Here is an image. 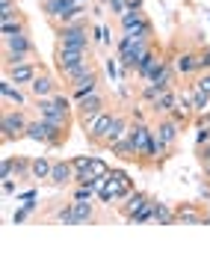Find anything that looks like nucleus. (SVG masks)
<instances>
[{
	"mask_svg": "<svg viewBox=\"0 0 210 261\" xmlns=\"http://www.w3.org/2000/svg\"><path fill=\"white\" fill-rule=\"evenodd\" d=\"M154 45H157L154 36L122 33V39H118V45H115V60H118V65H122V71H125V74H133V71H136V63H139Z\"/></svg>",
	"mask_w": 210,
	"mask_h": 261,
	"instance_id": "obj_1",
	"label": "nucleus"
},
{
	"mask_svg": "<svg viewBox=\"0 0 210 261\" xmlns=\"http://www.w3.org/2000/svg\"><path fill=\"white\" fill-rule=\"evenodd\" d=\"M36 113L39 119H48L53 125H63V128H71V122H74V101L68 95V89H59L56 95L50 98H36Z\"/></svg>",
	"mask_w": 210,
	"mask_h": 261,
	"instance_id": "obj_2",
	"label": "nucleus"
},
{
	"mask_svg": "<svg viewBox=\"0 0 210 261\" xmlns=\"http://www.w3.org/2000/svg\"><path fill=\"white\" fill-rule=\"evenodd\" d=\"M33 57H36V45H33V39H30V30L3 36V65L30 63Z\"/></svg>",
	"mask_w": 210,
	"mask_h": 261,
	"instance_id": "obj_3",
	"label": "nucleus"
},
{
	"mask_svg": "<svg viewBox=\"0 0 210 261\" xmlns=\"http://www.w3.org/2000/svg\"><path fill=\"white\" fill-rule=\"evenodd\" d=\"M30 116L24 107H3V116H0V137L3 143H15V140H27V128H30Z\"/></svg>",
	"mask_w": 210,
	"mask_h": 261,
	"instance_id": "obj_4",
	"label": "nucleus"
},
{
	"mask_svg": "<svg viewBox=\"0 0 210 261\" xmlns=\"http://www.w3.org/2000/svg\"><path fill=\"white\" fill-rule=\"evenodd\" d=\"M56 45H68V48H92V27L86 15L68 21L63 27H56Z\"/></svg>",
	"mask_w": 210,
	"mask_h": 261,
	"instance_id": "obj_5",
	"label": "nucleus"
},
{
	"mask_svg": "<svg viewBox=\"0 0 210 261\" xmlns=\"http://www.w3.org/2000/svg\"><path fill=\"white\" fill-rule=\"evenodd\" d=\"M42 12L48 15V21L56 30V27L83 15V0H42Z\"/></svg>",
	"mask_w": 210,
	"mask_h": 261,
	"instance_id": "obj_6",
	"label": "nucleus"
},
{
	"mask_svg": "<svg viewBox=\"0 0 210 261\" xmlns=\"http://www.w3.org/2000/svg\"><path fill=\"white\" fill-rule=\"evenodd\" d=\"M181 128H184V125L175 122L172 116H157V122H154V140H157V151H160L163 161L169 158V151H175Z\"/></svg>",
	"mask_w": 210,
	"mask_h": 261,
	"instance_id": "obj_7",
	"label": "nucleus"
},
{
	"mask_svg": "<svg viewBox=\"0 0 210 261\" xmlns=\"http://www.w3.org/2000/svg\"><path fill=\"white\" fill-rule=\"evenodd\" d=\"M113 116H115V110L107 107V110H101L98 116H92L89 122L80 125L83 134H86V140H89V146L104 148V140H107V134H110V125H113Z\"/></svg>",
	"mask_w": 210,
	"mask_h": 261,
	"instance_id": "obj_8",
	"label": "nucleus"
},
{
	"mask_svg": "<svg viewBox=\"0 0 210 261\" xmlns=\"http://www.w3.org/2000/svg\"><path fill=\"white\" fill-rule=\"evenodd\" d=\"M107 107H110V98H107L104 89H98V92H92V95L74 101V119L83 125V122H89L92 116H98L101 110H107Z\"/></svg>",
	"mask_w": 210,
	"mask_h": 261,
	"instance_id": "obj_9",
	"label": "nucleus"
},
{
	"mask_svg": "<svg viewBox=\"0 0 210 261\" xmlns=\"http://www.w3.org/2000/svg\"><path fill=\"white\" fill-rule=\"evenodd\" d=\"M53 60H56V71H65V68H71V65L89 63V60H92V48H68V45H56Z\"/></svg>",
	"mask_w": 210,
	"mask_h": 261,
	"instance_id": "obj_10",
	"label": "nucleus"
},
{
	"mask_svg": "<svg viewBox=\"0 0 210 261\" xmlns=\"http://www.w3.org/2000/svg\"><path fill=\"white\" fill-rule=\"evenodd\" d=\"M42 68H45V65L36 63V60H30V63H15V65H3V77H9V81L18 83V86H30Z\"/></svg>",
	"mask_w": 210,
	"mask_h": 261,
	"instance_id": "obj_11",
	"label": "nucleus"
},
{
	"mask_svg": "<svg viewBox=\"0 0 210 261\" xmlns=\"http://www.w3.org/2000/svg\"><path fill=\"white\" fill-rule=\"evenodd\" d=\"M59 83H63V77H53L48 68H42V71L36 74V81L27 86V92H30L33 98H50V95H56V92L63 89Z\"/></svg>",
	"mask_w": 210,
	"mask_h": 261,
	"instance_id": "obj_12",
	"label": "nucleus"
},
{
	"mask_svg": "<svg viewBox=\"0 0 210 261\" xmlns=\"http://www.w3.org/2000/svg\"><path fill=\"white\" fill-rule=\"evenodd\" d=\"M163 63H166V54H163V48H157V45H154V48L148 50L139 63H136V71H133V74H136L142 83H148L154 74H157V71H160Z\"/></svg>",
	"mask_w": 210,
	"mask_h": 261,
	"instance_id": "obj_13",
	"label": "nucleus"
},
{
	"mask_svg": "<svg viewBox=\"0 0 210 261\" xmlns=\"http://www.w3.org/2000/svg\"><path fill=\"white\" fill-rule=\"evenodd\" d=\"M118 21V27L122 33H139V36H154V24H151V18L142 12V9H136V12H128V15L115 18Z\"/></svg>",
	"mask_w": 210,
	"mask_h": 261,
	"instance_id": "obj_14",
	"label": "nucleus"
},
{
	"mask_svg": "<svg viewBox=\"0 0 210 261\" xmlns=\"http://www.w3.org/2000/svg\"><path fill=\"white\" fill-rule=\"evenodd\" d=\"M65 89H68V95H71V101H80V98L92 95V92H98V89H104V86H101V71H98V68H92L89 74H83L80 81L68 83Z\"/></svg>",
	"mask_w": 210,
	"mask_h": 261,
	"instance_id": "obj_15",
	"label": "nucleus"
},
{
	"mask_svg": "<svg viewBox=\"0 0 210 261\" xmlns=\"http://www.w3.org/2000/svg\"><path fill=\"white\" fill-rule=\"evenodd\" d=\"M30 163H33V158H12V154H6L3 166H0V175L24 181V178H30Z\"/></svg>",
	"mask_w": 210,
	"mask_h": 261,
	"instance_id": "obj_16",
	"label": "nucleus"
},
{
	"mask_svg": "<svg viewBox=\"0 0 210 261\" xmlns=\"http://www.w3.org/2000/svg\"><path fill=\"white\" fill-rule=\"evenodd\" d=\"M48 184L50 187H56V190L71 187V184H74V166H71V161H53V169H50Z\"/></svg>",
	"mask_w": 210,
	"mask_h": 261,
	"instance_id": "obj_17",
	"label": "nucleus"
},
{
	"mask_svg": "<svg viewBox=\"0 0 210 261\" xmlns=\"http://www.w3.org/2000/svg\"><path fill=\"white\" fill-rule=\"evenodd\" d=\"M172 63H175L178 77L181 74H184V77H195V74H201V68H198V50H181Z\"/></svg>",
	"mask_w": 210,
	"mask_h": 261,
	"instance_id": "obj_18",
	"label": "nucleus"
},
{
	"mask_svg": "<svg viewBox=\"0 0 210 261\" xmlns=\"http://www.w3.org/2000/svg\"><path fill=\"white\" fill-rule=\"evenodd\" d=\"M0 98H3V107H27L24 89L18 83H12L9 77H3V83H0Z\"/></svg>",
	"mask_w": 210,
	"mask_h": 261,
	"instance_id": "obj_19",
	"label": "nucleus"
},
{
	"mask_svg": "<svg viewBox=\"0 0 210 261\" xmlns=\"http://www.w3.org/2000/svg\"><path fill=\"white\" fill-rule=\"evenodd\" d=\"M151 202H154V199H151L148 193H142V190H133V193L128 196V202H122V205H118V211H122V217H125V220H130V217H136V214L142 211L145 205H151Z\"/></svg>",
	"mask_w": 210,
	"mask_h": 261,
	"instance_id": "obj_20",
	"label": "nucleus"
},
{
	"mask_svg": "<svg viewBox=\"0 0 210 261\" xmlns=\"http://www.w3.org/2000/svg\"><path fill=\"white\" fill-rule=\"evenodd\" d=\"M178 98H181L178 89H166V92H160V95L154 98V101H151L148 107H151V113H154V116H169L172 110H175Z\"/></svg>",
	"mask_w": 210,
	"mask_h": 261,
	"instance_id": "obj_21",
	"label": "nucleus"
},
{
	"mask_svg": "<svg viewBox=\"0 0 210 261\" xmlns=\"http://www.w3.org/2000/svg\"><path fill=\"white\" fill-rule=\"evenodd\" d=\"M71 217H74V226L95 223V205H92V199H71Z\"/></svg>",
	"mask_w": 210,
	"mask_h": 261,
	"instance_id": "obj_22",
	"label": "nucleus"
},
{
	"mask_svg": "<svg viewBox=\"0 0 210 261\" xmlns=\"http://www.w3.org/2000/svg\"><path fill=\"white\" fill-rule=\"evenodd\" d=\"M110 151H113L118 161H125V163H139L136 148H133V140H130V128H128V134H122L113 146H110Z\"/></svg>",
	"mask_w": 210,
	"mask_h": 261,
	"instance_id": "obj_23",
	"label": "nucleus"
},
{
	"mask_svg": "<svg viewBox=\"0 0 210 261\" xmlns=\"http://www.w3.org/2000/svg\"><path fill=\"white\" fill-rule=\"evenodd\" d=\"M175 220L184 223V226H201L204 223V214L198 211L195 205H178L175 208Z\"/></svg>",
	"mask_w": 210,
	"mask_h": 261,
	"instance_id": "obj_24",
	"label": "nucleus"
},
{
	"mask_svg": "<svg viewBox=\"0 0 210 261\" xmlns=\"http://www.w3.org/2000/svg\"><path fill=\"white\" fill-rule=\"evenodd\" d=\"M50 169H53V161L50 158H33V163H30V178L33 181H45L48 184V178H50Z\"/></svg>",
	"mask_w": 210,
	"mask_h": 261,
	"instance_id": "obj_25",
	"label": "nucleus"
},
{
	"mask_svg": "<svg viewBox=\"0 0 210 261\" xmlns=\"http://www.w3.org/2000/svg\"><path fill=\"white\" fill-rule=\"evenodd\" d=\"M110 178H113V184L118 187L122 199H128V196L133 193V190H136V187H133V178H130L125 169H113V172H110Z\"/></svg>",
	"mask_w": 210,
	"mask_h": 261,
	"instance_id": "obj_26",
	"label": "nucleus"
},
{
	"mask_svg": "<svg viewBox=\"0 0 210 261\" xmlns=\"http://www.w3.org/2000/svg\"><path fill=\"white\" fill-rule=\"evenodd\" d=\"M95 68V63L89 60V63H80V65H71V68H65V71H59V77H63V83L68 86V83H74V81H80L83 74H89Z\"/></svg>",
	"mask_w": 210,
	"mask_h": 261,
	"instance_id": "obj_27",
	"label": "nucleus"
},
{
	"mask_svg": "<svg viewBox=\"0 0 210 261\" xmlns=\"http://www.w3.org/2000/svg\"><path fill=\"white\" fill-rule=\"evenodd\" d=\"M190 101H193V107H195V113H207L210 110V92H201V89H195L193 83H190Z\"/></svg>",
	"mask_w": 210,
	"mask_h": 261,
	"instance_id": "obj_28",
	"label": "nucleus"
},
{
	"mask_svg": "<svg viewBox=\"0 0 210 261\" xmlns=\"http://www.w3.org/2000/svg\"><path fill=\"white\" fill-rule=\"evenodd\" d=\"M154 220H157L160 226H175V223H178V220H175V208H166L163 202L154 205Z\"/></svg>",
	"mask_w": 210,
	"mask_h": 261,
	"instance_id": "obj_29",
	"label": "nucleus"
},
{
	"mask_svg": "<svg viewBox=\"0 0 210 261\" xmlns=\"http://www.w3.org/2000/svg\"><path fill=\"white\" fill-rule=\"evenodd\" d=\"M154 205H157V202L145 205V208H142V211L136 214V217H130L128 223H130V226H142V223H151V220H154Z\"/></svg>",
	"mask_w": 210,
	"mask_h": 261,
	"instance_id": "obj_30",
	"label": "nucleus"
},
{
	"mask_svg": "<svg viewBox=\"0 0 210 261\" xmlns=\"http://www.w3.org/2000/svg\"><path fill=\"white\" fill-rule=\"evenodd\" d=\"M89 172H92V175H95V181H98V178H107L113 169H110V163H107V161H101V158H92V166H89Z\"/></svg>",
	"mask_w": 210,
	"mask_h": 261,
	"instance_id": "obj_31",
	"label": "nucleus"
},
{
	"mask_svg": "<svg viewBox=\"0 0 210 261\" xmlns=\"http://www.w3.org/2000/svg\"><path fill=\"white\" fill-rule=\"evenodd\" d=\"M98 193L95 184H74V190H71V199H92Z\"/></svg>",
	"mask_w": 210,
	"mask_h": 261,
	"instance_id": "obj_32",
	"label": "nucleus"
},
{
	"mask_svg": "<svg viewBox=\"0 0 210 261\" xmlns=\"http://www.w3.org/2000/svg\"><path fill=\"white\" fill-rule=\"evenodd\" d=\"M193 86H195V89H201V92H210V71H201V74H195Z\"/></svg>",
	"mask_w": 210,
	"mask_h": 261,
	"instance_id": "obj_33",
	"label": "nucleus"
},
{
	"mask_svg": "<svg viewBox=\"0 0 210 261\" xmlns=\"http://www.w3.org/2000/svg\"><path fill=\"white\" fill-rule=\"evenodd\" d=\"M71 166H74V172H80V169H89V166H92V154H80V158H71Z\"/></svg>",
	"mask_w": 210,
	"mask_h": 261,
	"instance_id": "obj_34",
	"label": "nucleus"
},
{
	"mask_svg": "<svg viewBox=\"0 0 210 261\" xmlns=\"http://www.w3.org/2000/svg\"><path fill=\"white\" fill-rule=\"evenodd\" d=\"M198 68L201 71H210V45L198 50Z\"/></svg>",
	"mask_w": 210,
	"mask_h": 261,
	"instance_id": "obj_35",
	"label": "nucleus"
},
{
	"mask_svg": "<svg viewBox=\"0 0 210 261\" xmlns=\"http://www.w3.org/2000/svg\"><path fill=\"white\" fill-rule=\"evenodd\" d=\"M198 161H201V166H207L210 163V143H207V148L198 146Z\"/></svg>",
	"mask_w": 210,
	"mask_h": 261,
	"instance_id": "obj_36",
	"label": "nucleus"
},
{
	"mask_svg": "<svg viewBox=\"0 0 210 261\" xmlns=\"http://www.w3.org/2000/svg\"><path fill=\"white\" fill-rule=\"evenodd\" d=\"M95 36H98V42H104V45L110 42V30L107 27H95Z\"/></svg>",
	"mask_w": 210,
	"mask_h": 261,
	"instance_id": "obj_37",
	"label": "nucleus"
},
{
	"mask_svg": "<svg viewBox=\"0 0 210 261\" xmlns=\"http://www.w3.org/2000/svg\"><path fill=\"white\" fill-rule=\"evenodd\" d=\"M15 6H18L15 0H0V15H3V12H12Z\"/></svg>",
	"mask_w": 210,
	"mask_h": 261,
	"instance_id": "obj_38",
	"label": "nucleus"
},
{
	"mask_svg": "<svg viewBox=\"0 0 210 261\" xmlns=\"http://www.w3.org/2000/svg\"><path fill=\"white\" fill-rule=\"evenodd\" d=\"M3 193H15V178H3Z\"/></svg>",
	"mask_w": 210,
	"mask_h": 261,
	"instance_id": "obj_39",
	"label": "nucleus"
},
{
	"mask_svg": "<svg viewBox=\"0 0 210 261\" xmlns=\"http://www.w3.org/2000/svg\"><path fill=\"white\" fill-rule=\"evenodd\" d=\"M101 3H107V6H110V3H118V0H101Z\"/></svg>",
	"mask_w": 210,
	"mask_h": 261,
	"instance_id": "obj_40",
	"label": "nucleus"
}]
</instances>
